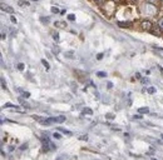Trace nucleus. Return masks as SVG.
<instances>
[{
	"label": "nucleus",
	"mask_w": 163,
	"mask_h": 160,
	"mask_svg": "<svg viewBox=\"0 0 163 160\" xmlns=\"http://www.w3.org/2000/svg\"><path fill=\"white\" fill-rule=\"evenodd\" d=\"M55 149V145L53 144L48 138H44L43 139V150L44 151H52V150Z\"/></svg>",
	"instance_id": "f257e3e1"
},
{
	"label": "nucleus",
	"mask_w": 163,
	"mask_h": 160,
	"mask_svg": "<svg viewBox=\"0 0 163 160\" xmlns=\"http://www.w3.org/2000/svg\"><path fill=\"white\" fill-rule=\"evenodd\" d=\"M146 10H147V14L150 15V16H156L158 14V9L154 4H150V3H147L146 5Z\"/></svg>",
	"instance_id": "f03ea898"
},
{
	"label": "nucleus",
	"mask_w": 163,
	"mask_h": 160,
	"mask_svg": "<svg viewBox=\"0 0 163 160\" xmlns=\"http://www.w3.org/2000/svg\"><path fill=\"white\" fill-rule=\"evenodd\" d=\"M140 26H142L143 30H147V31H150V29L153 28V24L150 23L149 20H143L142 23H140Z\"/></svg>",
	"instance_id": "7ed1b4c3"
},
{
	"label": "nucleus",
	"mask_w": 163,
	"mask_h": 160,
	"mask_svg": "<svg viewBox=\"0 0 163 160\" xmlns=\"http://www.w3.org/2000/svg\"><path fill=\"white\" fill-rule=\"evenodd\" d=\"M0 8H1V10H3V11L9 13V14H13V13H14V9H13L11 6H9V5L4 4V3H1V5H0Z\"/></svg>",
	"instance_id": "20e7f679"
},
{
	"label": "nucleus",
	"mask_w": 163,
	"mask_h": 160,
	"mask_svg": "<svg viewBox=\"0 0 163 160\" xmlns=\"http://www.w3.org/2000/svg\"><path fill=\"white\" fill-rule=\"evenodd\" d=\"M54 26L58 28V29H64V28H67V23H65L64 20L55 21V23H54Z\"/></svg>",
	"instance_id": "39448f33"
},
{
	"label": "nucleus",
	"mask_w": 163,
	"mask_h": 160,
	"mask_svg": "<svg viewBox=\"0 0 163 160\" xmlns=\"http://www.w3.org/2000/svg\"><path fill=\"white\" fill-rule=\"evenodd\" d=\"M118 25L121 28H131L132 25H133V23H132V21H119Z\"/></svg>",
	"instance_id": "423d86ee"
},
{
	"label": "nucleus",
	"mask_w": 163,
	"mask_h": 160,
	"mask_svg": "<svg viewBox=\"0 0 163 160\" xmlns=\"http://www.w3.org/2000/svg\"><path fill=\"white\" fill-rule=\"evenodd\" d=\"M161 30L162 29L159 26H154V29H153V28L150 29V33H152L153 35H156V36H159V35H161Z\"/></svg>",
	"instance_id": "0eeeda50"
},
{
	"label": "nucleus",
	"mask_w": 163,
	"mask_h": 160,
	"mask_svg": "<svg viewBox=\"0 0 163 160\" xmlns=\"http://www.w3.org/2000/svg\"><path fill=\"white\" fill-rule=\"evenodd\" d=\"M138 113H139V114H148L149 109L147 108V106H144V108H139V109H138Z\"/></svg>",
	"instance_id": "6e6552de"
},
{
	"label": "nucleus",
	"mask_w": 163,
	"mask_h": 160,
	"mask_svg": "<svg viewBox=\"0 0 163 160\" xmlns=\"http://www.w3.org/2000/svg\"><path fill=\"white\" fill-rule=\"evenodd\" d=\"M83 113H84V114H88V115H92L93 114V110L90 108H84L83 109Z\"/></svg>",
	"instance_id": "1a4fd4ad"
},
{
	"label": "nucleus",
	"mask_w": 163,
	"mask_h": 160,
	"mask_svg": "<svg viewBox=\"0 0 163 160\" xmlns=\"http://www.w3.org/2000/svg\"><path fill=\"white\" fill-rule=\"evenodd\" d=\"M18 5L19 6H29V3H28V1H23V0H19Z\"/></svg>",
	"instance_id": "9d476101"
},
{
	"label": "nucleus",
	"mask_w": 163,
	"mask_h": 160,
	"mask_svg": "<svg viewBox=\"0 0 163 160\" xmlns=\"http://www.w3.org/2000/svg\"><path fill=\"white\" fill-rule=\"evenodd\" d=\"M53 39H54V40H55V41H56V43H58V41H59V34H58V33H56V31H55V33H54V34H53Z\"/></svg>",
	"instance_id": "9b49d317"
},
{
	"label": "nucleus",
	"mask_w": 163,
	"mask_h": 160,
	"mask_svg": "<svg viewBox=\"0 0 163 160\" xmlns=\"http://www.w3.org/2000/svg\"><path fill=\"white\" fill-rule=\"evenodd\" d=\"M65 121V117H58L56 118V123H63Z\"/></svg>",
	"instance_id": "f8f14e48"
},
{
	"label": "nucleus",
	"mask_w": 163,
	"mask_h": 160,
	"mask_svg": "<svg viewBox=\"0 0 163 160\" xmlns=\"http://www.w3.org/2000/svg\"><path fill=\"white\" fill-rule=\"evenodd\" d=\"M42 64H43V65H44V67H45L46 69H49V68H50V65L48 64V61H46L45 59H43V60H42Z\"/></svg>",
	"instance_id": "ddd939ff"
},
{
	"label": "nucleus",
	"mask_w": 163,
	"mask_h": 160,
	"mask_svg": "<svg viewBox=\"0 0 163 160\" xmlns=\"http://www.w3.org/2000/svg\"><path fill=\"white\" fill-rule=\"evenodd\" d=\"M158 26L163 30V18H162V19H159V20H158Z\"/></svg>",
	"instance_id": "4468645a"
},
{
	"label": "nucleus",
	"mask_w": 163,
	"mask_h": 160,
	"mask_svg": "<svg viewBox=\"0 0 163 160\" xmlns=\"http://www.w3.org/2000/svg\"><path fill=\"white\" fill-rule=\"evenodd\" d=\"M94 1H95L98 5H103V4H105V0H94Z\"/></svg>",
	"instance_id": "2eb2a0df"
},
{
	"label": "nucleus",
	"mask_w": 163,
	"mask_h": 160,
	"mask_svg": "<svg viewBox=\"0 0 163 160\" xmlns=\"http://www.w3.org/2000/svg\"><path fill=\"white\" fill-rule=\"evenodd\" d=\"M52 11L54 13V14H58V13H60V11H59V9L56 8V6H53V8H52Z\"/></svg>",
	"instance_id": "dca6fc26"
},
{
	"label": "nucleus",
	"mask_w": 163,
	"mask_h": 160,
	"mask_svg": "<svg viewBox=\"0 0 163 160\" xmlns=\"http://www.w3.org/2000/svg\"><path fill=\"white\" fill-rule=\"evenodd\" d=\"M68 19H69V20H72V21H74L75 20V15L74 14H69L68 15Z\"/></svg>",
	"instance_id": "f3484780"
},
{
	"label": "nucleus",
	"mask_w": 163,
	"mask_h": 160,
	"mask_svg": "<svg viewBox=\"0 0 163 160\" xmlns=\"http://www.w3.org/2000/svg\"><path fill=\"white\" fill-rule=\"evenodd\" d=\"M1 86H3V89H4V90H8V88H6V84H5V80H4V79H1Z\"/></svg>",
	"instance_id": "a211bd4d"
},
{
	"label": "nucleus",
	"mask_w": 163,
	"mask_h": 160,
	"mask_svg": "<svg viewBox=\"0 0 163 160\" xmlns=\"http://www.w3.org/2000/svg\"><path fill=\"white\" fill-rule=\"evenodd\" d=\"M40 20H42V23H45V24L49 23V18H40Z\"/></svg>",
	"instance_id": "6ab92c4d"
},
{
	"label": "nucleus",
	"mask_w": 163,
	"mask_h": 160,
	"mask_svg": "<svg viewBox=\"0 0 163 160\" xmlns=\"http://www.w3.org/2000/svg\"><path fill=\"white\" fill-rule=\"evenodd\" d=\"M97 75H98V76H100V78H103V76H107V74L105 73H103V71H99V73H97Z\"/></svg>",
	"instance_id": "aec40b11"
},
{
	"label": "nucleus",
	"mask_w": 163,
	"mask_h": 160,
	"mask_svg": "<svg viewBox=\"0 0 163 160\" xmlns=\"http://www.w3.org/2000/svg\"><path fill=\"white\" fill-rule=\"evenodd\" d=\"M64 55H65V56H68V58H72V56H73L74 54H73V51H68V53H65Z\"/></svg>",
	"instance_id": "412c9836"
},
{
	"label": "nucleus",
	"mask_w": 163,
	"mask_h": 160,
	"mask_svg": "<svg viewBox=\"0 0 163 160\" xmlns=\"http://www.w3.org/2000/svg\"><path fill=\"white\" fill-rule=\"evenodd\" d=\"M148 93H149V94H154V93H156V89H154V88H149V89H148Z\"/></svg>",
	"instance_id": "4be33fe9"
},
{
	"label": "nucleus",
	"mask_w": 163,
	"mask_h": 160,
	"mask_svg": "<svg viewBox=\"0 0 163 160\" xmlns=\"http://www.w3.org/2000/svg\"><path fill=\"white\" fill-rule=\"evenodd\" d=\"M10 20H11V23L17 24V18H15V16H11V18H10Z\"/></svg>",
	"instance_id": "5701e85b"
},
{
	"label": "nucleus",
	"mask_w": 163,
	"mask_h": 160,
	"mask_svg": "<svg viewBox=\"0 0 163 160\" xmlns=\"http://www.w3.org/2000/svg\"><path fill=\"white\" fill-rule=\"evenodd\" d=\"M21 94H23V96H25V98H29V96H30V94L27 93V92H25V93H21Z\"/></svg>",
	"instance_id": "b1692460"
},
{
	"label": "nucleus",
	"mask_w": 163,
	"mask_h": 160,
	"mask_svg": "<svg viewBox=\"0 0 163 160\" xmlns=\"http://www.w3.org/2000/svg\"><path fill=\"white\" fill-rule=\"evenodd\" d=\"M18 69H19V70H23V69H24V64H19L18 65Z\"/></svg>",
	"instance_id": "393cba45"
},
{
	"label": "nucleus",
	"mask_w": 163,
	"mask_h": 160,
	"mask_svg": "<svg viewBox=\"0 0 163 160\" xmlns=\"http://www.w3.org/2000/svg\"><path fill=\"white\" fill-rule=\"evenodd\" d=\"M88 139V136L87 135H84V136H79V140H87Z\"/></svg>",
	"instance_id": "a878e982"
},
{
	"label": "nucleus",
	"mask_w": 163,
	"mask_h": 160,
	"mask_svg": "<svg viewBox=\"0 0 163 160\" xmlns=\"http://www.w3.org/2000/svg\"><path fill=\"white\" fill-rule=\"evenodd\" d=\"M157 1L158 0H148V3H150V4H157Z\"/></svg>",
	"instance_id": "bb28decb"
},
{
	"label": "nucleus",
	"mask_w": 163,
	"mask_h": 160,
	"mask_svg": "<svg viewBox=\"0 0 163 160\" xmlns=\"http://www.w3.org/2000/svg\"><path fill=\"white\" fill-rule=\"evenodd\" d=\"M54 138H56V139H59V138H60V134L55 133V134H54Z\"/></svg>",
	"instance_id": "cd10ccee"
},
{
	"label": "nucleus",
	"mask_w": 163,
	"mask_h": 160,
	"mask_svg": "<svg viewBox=\"0 0 163 160\" xmlns=\"http://www.w3.org/2000/svg\"><path fill=\"white\" fill-rule=\"evenodd\" d=\"M102 58H103V54H98V56H97V59H98V60H100Z\"/></svg>",
	"instance_id": "c85d7f7f"
},
{
	"label": "nucleus",
	"mask_w": 163,
	"mask_h": 160,
	"mask_svg": "<svg viewBox=\"0 0 163 160\" xmlns=\"http://www.w3.org/2000/svg\"><path fill=\"white\" fill-rule=\"evenodd\" d=\"M131 1H133V3H136V1H138V0H131Z\"/></svg>",
	"instance_id": "c756f323"
},
{
	"label": "nucleus",
	"mask_w": 163,
	"mask_h": 160,
	"mask_svg": "<svg viewBox=\"0 0 163 160\" xmlns=\"http://www.w3.org/2000/svg\"><path fill=\"white\" fill-rule=\"evenodd\" d=\"M113 1H119V0H113Z\"/></svg>",
	"instance_id": "7c9ffc66"
},
{
	"label": "nucleus",
	"mask_w": 163,
	"mask_h": 160,
	"mask_svg": "<svg viewBox=\"0 0 163 160\" xmlns=\"http://www.w3.org/2000/svg\"><path fill=\"white\" fill-rule=\"evenodd\" d=\"M162 139H163V134H162Z\"/></svg>",
	"instance_id": "2f4dec72"
}]
</instances>
